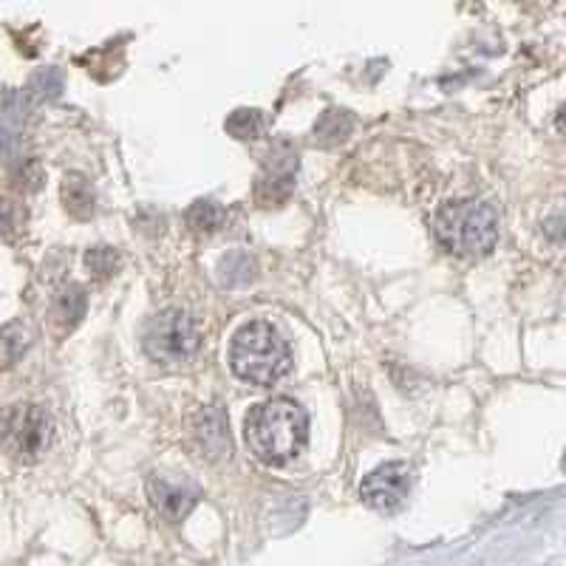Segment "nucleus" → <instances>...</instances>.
I'll use <instances>...</instances> for the list:
<instances>
[{
	"instance_id": "nucleus-1",
	"label": "nucleus",
	"mask_w": 566,
	"mask_h": 566,
	"mask_svg": "<svg viewBox=\"0 0 566 566\" xmlns=\"http://www.w3.org/2000/svg\"><path fill=\"white\" fill-rule=\"evenodd\" d=\"M244 439L258 462L286 464L310 442V417L290 397L266 399L244 419Z\"/></svg>"
},
{
	"instance_id": "nucleus-2",
	"label": "nucleus",
	"mask_w": 566,
	"mask_h": 566,
	"mask_svg": "<svg viewBox=\"0 0 566 566\" xmlns=\"http://www.w3.org/2000/svg\"><path fill=\"white\" fill-rule=\"evenodd\" d=\"M230 366L252 386H275L292 368V348L270 321H250L235 332Z\"/></svg>"
},
{
	"instance_id": "nucleus-3",
	"label": "nucleus",
	"mask_w": 566,
	"mask_h": 566,
	"mask_svg": "<svg viewBox=\"0 0 566 566\" xmlns=\"http://www.w3.org/2000/svg\"><path fill=\"white\" fill-rule=\"evenodd\" d=\"M433 235L453 255H488L499 241V212L476 199L451 201L437 212Z\"/></svg>"
},
{
	"instance_id": "nucleus-4",
	"label": "nucleus",
	"mask_w": 566,
	"mask_h": 566,
	"mask_svg": "<svg viewBox=\"0 0 566 566\" xmlns=\"http://www.w3.org/2000/svg\"><path fill=\"white\" fill-rule=\"evenodd\" d=\"M142 348L156 366L179 368L190 363L199 348V328L187 312L170 306L150 317L145 335H142Z\"/></svg>"
},
{
	"instance_id": "nucleus-5",
	"label": "nucleus",
	"mask_w": 566,
	"mask_h": 566,
	"mask_svg": "<svg viewBox=\"0 0 566 566\" xmlns=\"http://www.w3.org/2000/svg\"><path fill=\"white\" fill-rule=\"evenodd\" d=\"M0 444L20 464H34L52 444V417L34 402L9 406L0 417Z\"/></svg>"
},
{
	"instance_id": "nucleus-6",
	"label": "nucleus",
	"mask_w": 566,
	"mask_h": 566,
	"mask_svg": "<svg viewBox=\"0 0 566 566\" xmlns=\"http://www.w3.org/2000/svg\"><path fill=\"white\" fill-rule=\"evenodd\" d=\"M411 493V468L406 462H388L371 470L360 482V499L377 513H397Z\"/></svg>"
},
{
	"instance_id": "nucleus-7",
	"label": "nucleus",
	"mask_w": 566,
	"mask_h": 566,
	"mask_svg": "<svg viewBox=\"0 0 566 566\" xmlns=\"http://www.w3.org/2000/svg\"><path fill=\"white\" fill-rule=\"evenodd\" d=\"M295 170H297V150H292L290 142H277L272 148L266 168L258 179V199L264 201L266 207L281 205L290 196L292 185H295Z\"/></svg>"
},
{
	"instance_id": "nucleus-8",
	"label": "nucleus",
	"mask_w": 566,
	"mask_h": 566,
	"mask_svg": "<svg viewBox=\"0 0 566 566\" xmlns=\"http://www.w3.org/2000/svg\"><path fill=\"white\" fill-rule=\"evenodd\" d=\"M148 499L156 513H161L170 522H181L196 507V502H199V490L185 482H176L170 476L154 473L148 479Z\"/></svg>"
},
{
	"instance_id": "nucleus-9",
	"label": "nucleus",
	"mask_w": 566,
	"mask_h": 566,
	"mask_svg": "<svg viewBox=\"0 0 566 566\" xmlns=\"http://www.w3.org/2000/svg\"><path fill=\"white\" fill-rule=\"evenodd\" d=\"M205 457H230V433L219 408H207L199 413L193 428Z\"/></svg>"
},
{
	"instance_id": "nucleus-10",
	"label": "nucleus",
	"mask_w": 566,
	"mask_h": 566,
	"mask_svg": "<svg viewBox=\"0 0 566 566\" xmlns=\"http://www.w3.org/2000/svg\"><path fill=\"white\" fill-rule=\"evenodd\" d=\"M63 201H65V210L71 216H77V219H88L91 212H94V187L85 176L80 174H69L63 179Z\"/></svg>"
},
{
	"instance_id": "nucleus-11",
	"label": "nucleus",
	"mask_w": 566,
	"mask_h": 566,
	"mask_svg": "<svg viewBox=\"0 0 566 566\" xmlns=\"http://www.w3.org/2000/svg\"><path fill=\"white\" fill-rule=\"evenodd\" d=\"M85 290L83 286H77V283H69L63 292L57 295V301H54V317H57L63 326H74V323H80V317L85 315Z\"/></svg>"
},
{
	"instance_id": "nucleus-12",
	"label": "nucleus",
	"mask_w": 566,
	"mask_h": 566,
	"mask_svg": "<svg viewBox=\"0 0 566 566\" xmlns=\"http://www.w3.org/2000/svg\"><path fill=\"white\" fill-rule=\"evenodd\" d=\"M348 130H352V116L346 111H326L321 116V123L315 125V142L328 148V145H337V142L346 139Z\"/></svg>"
},
{
	"instance_id": "nucleus-13",
	"label": "nucleus",
	"mask_w": 566,
	"mask_h": 566,
	"mask_svg": "<svg viewBox=\"0 0 566 566\" xmlns=\"http://www.w3.org/2000/svg\"><path fill=\"white\" fill-rule=\"evenodd\" d=\"M224 128L230 130L235 139H258V136L264 134V116L255 108H239L232 111L230 119L224 123Z\"/></svg>"
},
{
	"instance_id": "nucleus-14",
	"label": "nucleus",
	"mask_w": 566,
	"mask_h": 566,
	"mask_svg": "<svg viewBox=\"0 0 566 566\" xmlns=\"http://www.w3.org/2000/svg\"><path fill=\"white\" fill-rule=\"evenodd\" d=\"M221 221H224V210L210 199L196 201V205L187 210V224L193 227L196 232H216L221 227Z\"/></svg>"
},
{
	"instance_id": "nucleus-15",
	"label": "nucleus",
	"mask_w": 566,
	"mask_h": 566,
	"mask_svg": "<svg viewBox=\"0 0 566 566\" xmlns=\"http://www.w3.org/2000/svg\"><path fill=\"white\" fill-rule=\"evenodd\" d=\"M63 91V71L60 69H43L40 74H34L32 83H29L27 97L34 103H43V99H54Z\"/></svg>"
},
{
	"instance_id": "nucleus-16",
	"label": "nucleus",
	"mask_w": 566,
	"mask_h": 566,
	"mask_svg": "<svg viewBox=\"0 0 566 566\" xmlns=\"http://www.w3.org/2000/svg\"><path fill=\"white\" fill-rule=\"evenodd\" d=\"M85 264H88V270L97 277H108L114 275L116 266H119V255H116L111 247H94V250L85 255Z\"/></svg>"
},
{
	"instance_id": "nucleus-17",
	"label": "nucleus",
	"mask_w": 566,
	"mask_h": 566,
	"mask_svg": "<svg viewBox=\"0 0 566 566\" xmlns=\"http://www.w3.org/2000/svg\"><path fill=\"white\" fill-rule=\"evenodd\" d=\"M14 154V134L0 125V159H9Z\"/></svg>"
}]
</instances>
